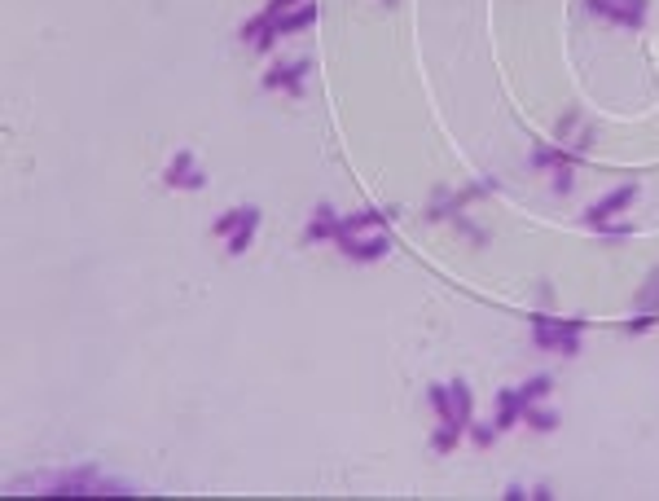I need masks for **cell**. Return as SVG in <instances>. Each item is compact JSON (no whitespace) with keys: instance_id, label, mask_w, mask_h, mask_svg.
<instances>
[{"instance_id":"cell-1","label":"cell","mask_w":659,"mask_h":501,"mask_svg":"<svg viewBox=\"0 0 659 501\" xmlns=\"http://www.w3.org/2000/svg\"><path fill=\"white\" fill-rule=\"evenodd\" d=\"M44 488L53 493H66V497H97V493H110V497H124L128 484H115V479H101L97 467H75V470H62V475H49L40 479Z\"/></svg>"},{"instance_id":"cell-2","label":"cell","mask_w":659,"mask_h":501,"mask_svg":"<svg viewBox=\"0 0 659 501\" xmlns=\"http://www.w3.org/2000/svg\"><path fill=\"white\" fill-rule=\"evenodd\" d=\"M334 242L357 264H378V260L392 255V234H383V229H374V234H343V237H334Z\"/></svg>"},{"instance_id":"cell-3","label":"cell","mask_w":659,"mask_h":501,"mask_svg":"<svg viewBox=\"0 0 659 501\" xmlns=\"http://www.w3.org/2000/svg\"><path fill=\"white\" fill-rule=\"evenodd\" d=\"M585 9L598 14V18H607V23H620L628 32H637V27L646 23L651 0H585Z\"/></svg>"},{"instance_id":"cell-4","label":"cell","mask_w":659,"mask_h":501,"mask_svg":"<svg viewBox=\"0 0 659 501\" xmlns=\"http://www.w3.org/2000/svg\"><path fill=\"white\" fill-rule=\"evenodd\" d=\"M633 199H637V185H633V181H625V185H616L607 199L593 202L589 211L580 216V225H589V229H602V225H611L620 211H628V207H633Z\"/></svg>"},{"instance_id":"cell-5","label":"cell","mask_w":659,"mask_h":501,"mask_svg":"<svg viewBox=\"0 0 659 501\" xmlns=\"http://www.w3.org/2000/svg\"><path fill=\"white\" fill-rule=\"evenodd\" d=\"M163 185L167 190H207V172L194 163V154L190 150H181L163 172Z\"/></svg>"},{"instance_id":"cell-6","label":"cell","mask_w":659,"mask_h":501,"mask_svg":"<svg viewBox=\"0 0 659 501\" xmlns=\"http://www.w3.org/2000/svg\"><path fill=\"white\" fill-rule=\"evenodd\" d=\"M308 70H312V58H299V62H282V67H273L268 75H264V88H282V93L299 97V93H303V79H308Z\"/></svg>"},{"instance_id":"cell-7","label":"cell","mask_w":659,"mask_h":501,"mask_svg":"<svg viewBox=\"0 0 659 501\" xmlns=\"http://www.w3.org/2000/svg\"><path fill=\"white\" fill-rule=\"evenodd\" d=\"M392 220V211H378V207H361V211H352V216H339V234H369V229H383Z\"/></svg>"},{"instance_id":"cell-8","label":"cell","mask_w":659,"mask_h":501,"mask_svg":"<svg viewBox=\"0 0 659 501\" xmlns=\"http://www.w3.org/2000/svg\"><path fill=\"white\" fill-rule=\"evenodd\" d=\"M339 234V211L330 207V202H317V216H312V225L303 229V246H312V242H334Z\"/></svg>"},{"instance_id":"cell-9","label":"cell","mask_w":659,"mask_h":501,"mask_svg":"<svg viewBox=\"0 0 659 501\" xmlns=\"http://www.w3.org/2000/svg\"><path fill=\"white\" fill-rule=\"evenodd\" d=\"M427 401H431V409H435L440 422H449V427H461V431H466V422H461L458 409H453V396H449V383H431Z\"/></svg>"},{"instance_id":"cell-10","label":"cell","mask_w":659,"mask_h":501,"mask_svg":"<svg viewBox=\"0 0 659 501\" xmlns=\"http://www.w3.org/2000/svg\"><path fill=\"white\" fill-rule=\"evenodd\" d=\"M519 418H524V401H519V392H501V396H497L493 427H497V431H515V427H519Z\"/></svg>"},{"instance_id":"cell-11","label":"cell","mask_w":659,"mask_h":501,"mask_svg":"<svg viewBox=\"0 0 659 501\" xmlns=\"http://www.w3.org/2000/svg\"><path fill=\"white\" fill-rule=\"evenodd\" d=\"M255 225H260V207L251 202L246 220H242V225H237V229L229 234V246H225V251H229V255H242V251H251V237H255Z\"/></svg>"},{"instance_id":"cell-12","label":"cell","mask_w":659,"mask_h":501,"mask_svg":"<svg viewBox=\"0 0 659 501\" xmlns=\"http://www.w3.org/2000/svg\"><path fill=\"white\" fill-rule=\"evenodd\" d=\"M580 334H585V317H567V321H559V357H576L580 352Z\"/></svg>"},{"instance_id":"cell-13","label":"cell","mask_w":659,"mask_h":501,"mask_svg":"<svg viewBox=\"0 0 659 501\" xmlns=\"http://www.w3.org/2000/svg\"><path fill=\"white\" fill-rule=\"evenodd\" d=\"M532 343L541 352H554L559 348V317H532Z\"/></svg>"},{"instance_id":"cell-14","label":"cell","mask_w":659,"mask_h":501,"mask_svg":"<svg viewBox=\"0 0 659 501\" xmlns=\"http://www.w3.org/2000/svg\"><path fill=\"white\" fill-rule=\"evenodd\" d=\"M449 396H453V409H458V418L470 427V418H475V396H470V387L461 383V378H453L449 383Z\"/></svg>"},{"instance_id":"cell-15","label":"cell","mask_w":659,"mask_h":501,"mask_svg":"<svg viewBox=\"0 0 659 501\" xmlns=\"http://www.w3.org/2000/svg\"><path fill=\"white\" fill-rule=\"evenodd\" d=\"M524 422L532 431H559V409H536V404H527L524 409Z\"/></svg>"},{"instance_id":"cell-16","label":"cell","mask_w":659,"mask_h":501,"mask_svg":"<svg viewBox=\"0 0 659 501\" xmlns=\"http://www.w3.org/2000/svg\"><path fill=\"white\" fill-rule=\"evenodd\" d=\"M562 163H576V154H567L562 145H536L532 150V167H562Z\"/></svg>"},{"instance_id":"cell-17","label":"cell","mask_w":659,"mask_h":501,"mask_svg":"<svg viewBox=\"0 0 659 501\" xmlns=\"http://www.w3.org/2000/svg\"><path fill=\"white\" fill-rule=\"evenodd\" d=\"M550 387H554V383H550V374H532L524 387H519V401H524V409H527V404H536L541 396H550Z\"/></svg>"},{"instance_id":"cell-18","label":"cell","mask_w":659,"mask_h":501,"mask_svg":"<svg viewBox=\"0 0 659 501\" xmlns=\"http://www.w3.org/2000/svg\"><path fill=\"white\" fill-rule=\"evenodd\" d=\"M637 312H659V268L646 277V286L637 291Z\"/></svg>"},{"instance_id":"cell-19","label":"cell","mask_w":659,"mask_h":501,"mask_svg":"<svg viewBox=\"0 0 659 501\" xmlns=\"http://www.w3.org/2000/svg\"><path fill=\"white\" fill-rule=\"evenodd\" d=\"M246 211H251V202H246V207H233V211H225V216H220V220L211 225V234H216V237H229L233 229H237V225L246 220Z\"/></svg>"},{"instance_id":"cell-20","label":"cell","mask_w":659,"mask_h":501,"mask_svg":"<svg viewBox=\"0 0 659 501\" xmlns=\"http://www.w3.org/2000/svg\"><path fill=\"white\" fill-rule=\"evenodd\" d=\"M458 440H461V427L440 422V431L431 435V449H435V453H453V449H458Z\"/></svg>"},{"instance_id":"cell-21","label":"cell","mask_w":659,"mask_h":501,"mask_svg":"<svg viewBox=\"0 0 659 501\" xmlns=\"http://www.w3.org/2000/svg\"><path fill=\"white\" fill-rule=\"evenodd\" d=\"M576 190V163H562V167H554V194H571Z\"/></svg>"},{"instance_id":"cell-22","label":"cell","mask_w":659,"mask_h":501,"mask_svg":"<svg viewBox=\"0 0 659 501\" xmlns=\"http://www.w3.org/2000/svg\"><path fill=\"white\" fill-rule=\"evenodd\" d=\"M466 431H470V440H475L479 449H488V444H493V440H497V427H484V422H470Z\"/></svg>"},{"instance_id":"cell-23","label":"cell","mask_w":659,"mask_h":501,"mask_svg":"<svg viewBox=\"0 0 659 501\" xmlns=\"http://www.w3.org/2000/svg\"><path fill=\"white\" fill-rule=\"evenodd\" d=\"M655 321H659V312H642V317H633V321H628L625 330H628V334H642V330H651Z\"/></svg>"},{"instance_id":"cell-24","label":"cell","mask_w":659,"mask_h":501,"mask_svg":"<svg viewBox=\"0 0 659 501\" xmlns=\"http://www.w3.org/2000/svg\"><path fill=\"white\" fill-rule=\"evenodd\" d=\"M295 5H303V0H268V5H264V18H277V14H286V9H295Z\"/></svg>"},{"instance_id":"cell-25","label":"cell","mask_w":659,"mask_h":501,"mask_svg":"<svg viewBox=\"0 0 659 501\" xmlns=\"http://www.w3.org/2000/svg\"><path fill=\"white\" fill-rule=\"evenodd\" d=\"M598 234H602V237H628L633 229H628V225H616V220H611V225H602Z\"/></svg>"},{"instance_id":"cell-26","label":"cell","mask_w":659,"mask_h":501,"mask_svg":"<svg viewBox=\"0 0 659 501\" xmlns=\"http://www.w3.org/2000/svg\"><path fill=\"white\" fill-rule=\"evenodd\" d=\"M383 5H395V0H383Z\"/></svg>"}]
</instances>
